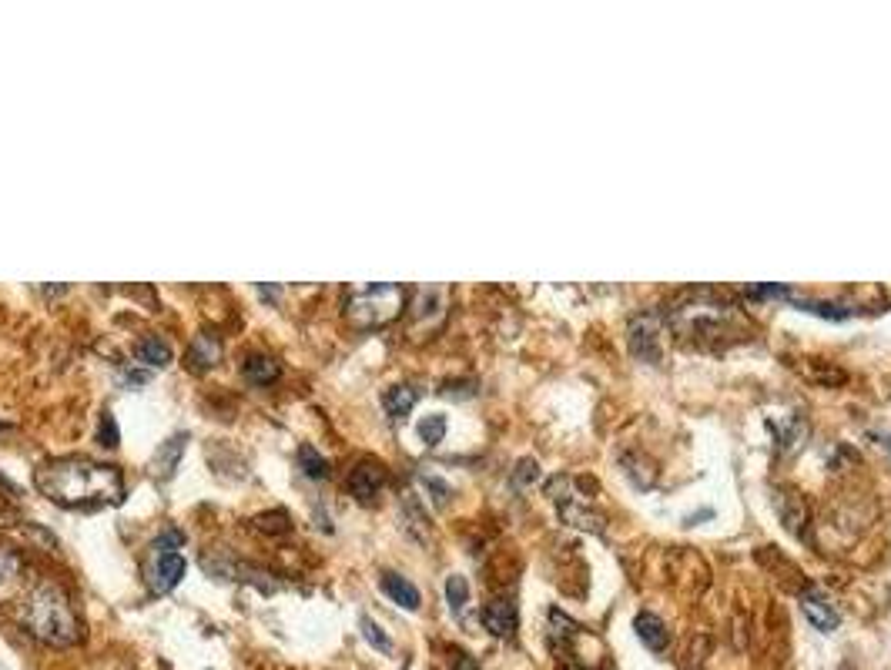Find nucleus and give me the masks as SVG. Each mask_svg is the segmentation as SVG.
Segmentation results:
<instances>
[{"label":"nucleus","instance_id":"1","mask_svg":"<svg viewBox=\"0 0 891 670\" xmlns=\"http://www.w3.org/2000/svg\"><path fill=\"white\" fill-rule=\"evenodd\" d=\"M34 483L47 500L91 510V506H118L124 500V476L118 466L94 463L84 456L51 459L34 473Z\"/></svg>","mask_w":891,"mask_h":670},{"label":"nucleus","instance_id":"2","mask_svg":"<svg viewBox=\"0 0 891 670\" xmlns=\"http://www.w3.org/2000/svg\"><path fill=\"white\" fill-rule=\"evenodd\" d=\"M24 627L51 647H71L81 637L71 597L57 583H41L24 607Z\"/></svg>","mask_w":891,"mask_h":670},{"label":"nucleus","instance_id":"3","mask_svg":"<svg viewBox=\"0 0 891 670\" xmlns=\"http://www.w3.org/2000/svg\"><path fill=\"white\" fill-rule=\"evenodd\" d=\"M402 309H406V289L396 282L352 285L342 299V315L352 329H382V325L396 322Z\"/></svg>","mask_w":891,"mask_h":670},{"label":"nucleus","instance_id":"4","mask_svg":"<svg viewBox=\"0 0 891 670\" xmlns=\"http://www.w3.org/2000/svg\"><path fill=\"white\" fill-rule=\"evenodd\" d=\"M181 547H185V536L181 533H165V536H158L155 540V547H151V560H148V587L155 590V593H168V590H175L178 583H181V577H185V570H188V563H185V557H181Z\"/></svg>","mask_w":891,"mask_h":670},{"label":"nucleus","instance_id":"5","mask_svg":"<svg viewBox=\"0 0 891 670\" xmlns=\"http://www.w3.org/2000/svg\"><path fill=\"white\" fill-rule=\"evenodd\" d=\"M754 295V299H784L788 305H794V309H801V312H814V315H821V319H831V322H841V319H848L851 315V309L848 305H838V302H825V299H801V295H794L791 289H781V285H754V289H747Z\"/></svg>","mask_w":891,"mask_h":670},{"label":"nucleus","instance_id":"6","mask_svg":"<svg viewBox=\"0 0 891 670\" xmlns=\"http://www.w3.org/2000/svg\"><path fill=\"white\" fill-rule=\"evenodd\" d=\"M382 486H386V469H382V463H372V459H362L349 473V490L356 500H372V496H379Z\"/></svg>","mask_w":891,"mask_h":670},{"label":"nucleus","instance_id":"7","mask_svg":"<svg viewBox=\"0 0 891 670\" xmlns=\"http://www.w3.org/2000/svg\"><path fill=\"white\" fill-rule=\"evenodd\" d=\"M801 610H804V617L811 620V627H818L821 634H828V630L838 627V610L825 593H818V590L801 593Z\"/></svg>","mask_w":891,"mask_h":670},{"label":"nucleus","instance_id":"8","mask_svg":"<svg viewBox=\"0 0 891 670\" xmlns=\"http://www.w3.org/2000/svg\"><path fill=\"white\" fill-rule=\"evenodd\" d=\"M483 624L493 637H503V640L513 637L516 634V603L506 597L490 600L483 607Z\"/></svg>","mask_w":891,"mask_h":670},{"label":"nucleus","instance_id":"9","mask_svg":"<svg viewBox=\"0 0 891 670\" xmlns=\"http://www.w3.org/2000/svg\"><path fill=\"white\" fill-rule=\"evenodd\" d=\"M185 359H188V366L195 369V372L212 369V366H218V359H222V342H218L215 335L201 332V335H195V339H191Z\"/></svg>","mask_w":891,"mask_h":670},{"label":"nucleus","instance_id":"10","mask_svg":"<svg viewBox=\"0 0 891 670\" xmlns=\"http://www.w3.org/2000/svg\"><path fill=\"white\" fill-rule=\"evenodd\" d=\"M185 446H188L185 433L168 436L165 443L158 446V453H155V476H158V480H171V476H175L181 456H185Z\"/></svg>","mask_w":891,"mask_h":670},{"label":"nucleus","instance_id":"11","mask_svg":"<svg viewBox=\"0 0 891 670\" xmlns=\"http://www.w3.org/2000/svg\"><path fill=\"white\" fill-rule=\"evenodd\" d=\"M379 583H382V593H386L392 603H399L402 610H419V600L423 597H419V590L406 577H399V573H382Z\"/></svg>","mask_w":891,"mask_h":670},{"label":"nucleus","instance_id":"12","mask_svg":"<svg viewBox=\"0 0 891 670\" xmlns=\"http://www.w3.org/2000/svg\"><path fill=\"white\" fill-rule=\"evenodd\" d=\"M634 630H637V637L644 640V647H650L654 650V654H660V650H667V627H664V620H660L657 614H650V610H644V614H637V620H634Z\"/></svg>","mask_w":891,"mask_h":670},{"label":"nucleus","instance_id":"13","mask_svg":"<svg viewBox=\"0 0 891 670\" xmlns=\"http://www.w3.org/2000/svg\"><path fill=\"white\" fill-rule=\"evenodd\" d=\"M134 356H138V362H145L148 369H165L171 366L175 352H171V346L161 335H145V339L138 342V349H134Z\"/></svg>","mask_w":891,"mask_h":670},{"label":"nucleus","instance_id":"14","mask_svg":"<svg viewBox=\"0 0 891 670\" xmlns=\"http://www.w3.org/2000/svg\"><path fill=\"white\" fill-rule=\"evenodd\" d=\"M242 372H245V379L252 382V386H272V382L282 376L279 362H275L272 356H265V352H252V356L245 359Z\"/></svg>","mask_w":891,"mask_h":670},{"label":"nucleus","instance_id":"15","mask_svg":"<svg viewBox=\"0 0 891 670\" xmlns=\"http://www.w3.org/2000/svg\"><path fill=\"white\" fill-rule=\"evenodd\" d=\"M416 402H419L416 386H392V389H386V396H382V406H386V413L392 419L409 416V409H413Z\"/></svg>","mask_w":891,"mask_h":670},{"label":"nucleus","instance_id":"16","mask_svg":"<svg viewBox=\"0 0 891 670\" xmlns=\"http://www.w3.org/2000/svg\"><path fill=\"white\" fill-rule=\"evenodd\" d=\"M446 603H449V610H453V617H463V610H466V603H469V583H466V577L453 573V577L446 580Z\"/></svg>","mask_w":891,"mask_h":670},{"label":"nucleus","instance_id":"17","mask_svg":"<svg viewBox=\"0 0 891 670\" xmlns=\"http://www.w3.org/2000/svg\"><path fill=\"white\" fill-rule=\"evenodd\" d=\"M299 466H302V473L309 476V480H325V476H329V463H325V456H319V449H315V446H302L299 449Z\"/></svg>","mask_w":891,"mask_h":670},{"label":"nucleus","instance_id":"18","mask_svg":"<svg viewBox=\"0 0 891 670\" xmlns=\"http://www.w3.org/2000/svg\"><path fill=\"white\" fill-rule=\"evenodd\" d=\"M17 577H21V560H17L11 550H0V600L14 590Z\"/></svg>","mask_w":891,"mask_h":670},{"label":"nucleus","instance_id":"19","mask_svg":"<svg viewBox=\"0 0 891 670\" xmlns=\"http://www.w3.org/2000/svg\"><path fill=\"white\" fill-rule=\"evenodd\" d=\"M443 436H446V416L433 413V416H426L423 423H419V439H423L426 446L443 443Z\"/></svg>","mask_w":891,"mask_h":670},{"label":"nucleus","instance_id":"20","mask_svg":"<svg viewBox=\"0 0 891 670\" xmlns=\"http://www.w3.org/2000/svg\"><path fill=\"white\" fill-rule=\"evenodd\" d=\"M359 627H362V637H366L372 647L382 650V654H392V640H389L386 634H382V627L376 624V620H372V617H362V620H359Z\"/></svg>","mask_w":891,"mask_h":670},{"label":"nucleus","instance_id":"21","mask_svg":"<svg viewBox=\"0 0 891 670\" xmlns=\"http://www.w3.org/2000/svg\"><path fill=\"white\" fill-rule=\"evenodd\" d=\"M98 439H101V446H108V449H114V446L121 443L118 423H114V416H111V413H101V423H98Z\"/></svg>","mask_w":891,"mask_h":670},{"label":"nucleus","instance_id":"22","mask_svg":"<svg viewBox=\"0 0 891 670\" xmlns=\"http://www.w3.org/2000/svg\"><path fill=\"white\" fill-rule=\"evenodd\" d=\"M426 486L436 493V496H433L436 503H446V496H449V486H446V483H439V480H433V476H426Z\"/></svg>","mask_w":891,"mask_h":670},{"label":"nucleus","instance_id":"23","mask_svg":"<svg viewBox=\"0 0 891 670\" xmlns=\"http://www.w3.org/2000/svg\"><path fill=\"white\" fill-rule=\"evenodd\" d=\"M453 670H479V664L469 654H456V660H453Z\"/></svg>","mask_w":891,"mask_h":670},{"label":"nucleus","instance_id":"24","mask_svg":"<svg viewBox=\"0 0 891 670\" xmlns=\"http://www.w3.org/2000/svg\"><path fill=\"white\" fill-rule=\"evenodd\" d=\"M526 480H536V463H530V459L520 463V483H526Z\"/></svg>","mask_w":891,"mask_h":670},{"label":"nucleus","instance_id":"25","mask_svg":"<svg viewBox=\"0 0 891 670\" xmlns=\"http://www.w3.org/2000/svg\"><path fill=\"white\" fill-rule=\"evenodd\" d=\"M885 446H888V453H891V436H888V439H885Z\"/></svg>","mask_w":891,"mask_h":670},{"label":"nucleus","instance_id":"26","mask_svg":"<svg viewBox=\"0 0 891 670\" xmlns=\"http://www.w3.org/2000/svg\"><path fill=\"white\" fill-rule=\"evenodd\" d=\"M570 670H583V667H570Z\"/></svg>","mask_w":891,"mask_h":670}]
</instances>
